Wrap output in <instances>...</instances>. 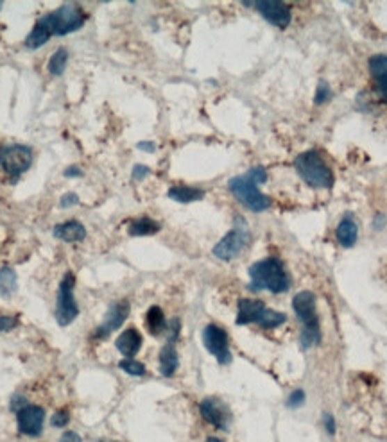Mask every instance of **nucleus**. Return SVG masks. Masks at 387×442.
<instances>
[{
  "mask_svg": "<svg viewBox=\"0 0 387 442\" xmlns=\"http://www.w3.org/2000/svg\"><path fill=\"white\" fill-rule=\"evenodd\" d=\"M18 326L17 315H0V332H11Z\"/></svg>",
  "mask_w": 387,
  "mask_h": 442,
  "instance_id": "c85d7f7f",
  "label": "nucleus"
},
{
  "mask_svg": "<svg viewBox=\"0 0 387 442\" xmlns=\"http://www.w3.org/2000/svg\"><path fill=\"white\" fill-rule=\"evenodd\" d=\"M43 421H45V410L36 405H27L17 414V423L20 434L29 437H38L43 432Z\"/></svg>",
  "mask_w": 387,
  "mask_h": 442,
  "instance_id": "9b49d317",
  "label": "nucleus"
},
{
  "mask_svg": "<svg viewBox=\"0 0 387 442\" xmlns=\"http://www.w3.org/2000/svg\"><path fill=\"white\" fill-rule=\"evenodd\" d=\"M332 97V92H330V86L327 85V83H320L318 85V90H315V104H324V102L328 101V99Z\"/></svg>",
  "mask_w": 387,
  "mask_h": 442,
  "instance_id": "cd10ccee",
  "label": "nucleus"
},
{
  "mask_svg": "<svg viewBox=\"0 0 387 442\" xmlns=\"http://www.w3.org/2000/svg\"><path fill=\"white\" fill-rule=\"evenodd\" d=\"M117 349H119L120 353L124 355V357H135L138 351H140L142 348V335L138 330H135V328H128L126 332H122L119 335V339H117L115 342Z\"/></svg>",
  "mask_w": 387,
  "mask_h": 442,
  "instance_id": "a211bd4d",
  "label": "nucleus"
},
{
  "mask_svg": "<svg viewBox=\"0 0 387 442\" xmlns=\"http://www.w3.org/2000/svg\"><path fill=\"white\" fill-rule=\"evenodd\" d=\"M294 165H296L299 178H302L308 187L321 188V190L332 188V167L324 162V158L321 156L318 151H306V153H302L296 158Z\"/></svg>",
  "mask_w": 387,
  "mask_h": 442,
  "instance_id": "f03ea898",
  "label": "nucleus"
},
{
  "mask_svg": "<svg viewBox=\"0 0 387 442\" xmlns=\"http://www.w3.org/2000/svg\"><path fill=\"white\" fill-rule=\"evenodd\" d=\"M67 63H68V51L67 49H58V51L52 54L51 61H49V72L52 76H63V72L67 70Z\"/></svg>",
  "mask_w": 387,
  "mask_h": 442,
  "instance_id": "a878e982",
  "label": "nucleus"
},
{
  "mask_svg": "<svg viewBox=\"0 0 387 442\" xmlns=\"http://www.w3.org/2000/svg\"><path fill=\"white\" fill-rule=\"evenodd\" d=\"M323 421H324V428H327L328 434L330 435L336 434V419L332 417V414H324Z\"/></svg>",
  "mask_w": 387,
  "mask_h": 442,
  "instance_id": "e433bc0d",
  "label": "nucleus"
},
{
  "mask_svg": "<svg viewBox=\"0 0 387 442\" xmlns=\"http://www.w3.org/2000/svg\"><path fill=\"white\" fill-rule=\"evenodd\" d=\"M253 290H267L272 294H283L289 290L290 278L278 258L260 260L249 267Z\"/></svg>",
  "mask_w": 387,
  "mask_h": 442,
  "instance_id": "f257e3e1",
  "label": "nucleus"
},
{
  "mask_svg": "<svg viewBox=\"0 0 387 442\" xmlns=\"http://www.w3.org/2000/svg\"><path fill=\"white\" fill-rule=\"evenodd\" d=\"M287 323V315L286 314H281V312H277V310H269V308H265L264 312H262V315H260V319H258V326L260 328H264V330H272V328H278L281 326V324H286Z\"/></svg>",
  "mask_w": 387,
  "mask_h": 442,
  "instance_id": "393cba45",
  "label": "nucleus"
},
{
  "mask_svg": "<svg viewBox=\"0 0 387 442\" xmlns=\"http://www.w3.org/2000/svg\"><path fill=\"white\" fill-rule=\"evenodd\" d=\"M136 147H138L140 151H147V153H154V149H156L153 142H140Z\"/></svg>",
  "mask_w": 387,
  "mask_h": 442,
  "instance_id": "ea45409f",
  "label": "nucleus"
},
{
  "mask_svg": "<svg viewBox=\"0 0 387 442\" xmlns=\"http://www.w3.org/2000/svg\"><path fill=\"white\" fill-rule=\"evenodd\" d=\"M256 8L262 17L272 24V26L280 27V29H286L290 24V9L286 2H280V0H269V2H256L253 4Z\"/></svg>",
  "mask_w": 387,
  "mask_h": 442,
  "instance_id": "f8f14e48",
  "label": "nucleus"
},
{
  "mask_svg": "<svg viewBox=\"0 0 387 442\" xmlns=\"http://www.w3.org/2000/svg\"><path fill=\"white\" fill-rule=\"evenodd\" d=\"M169 199L176 201V203H196L204 197V190L196 187H185V185H176L167 192Z\"/></svg>",
  "mask_w": 387,
  "mask_h": 442,
  "instance_id": "412c9836",
  "label": "nucleus"
},
{
  "mask_svg": "<svg viewBox=\"0 0 387 442\" xmlns=\"http://www.w3.org/2000/svg\"><path fill=\"white\" fill-rule=\"evenodd\" d=\"M384 224H386V217L379 213V215H377V217H374V221H373V228H374V230H382Z\"/></svg>",
  "mask_w": 387,
  "mask_h": 442,
  "instance_id": "a19ab883",
  "label": "nucleus"
},
{
  "mask_svg": "<svg viewBox=\"0 0 387 442\" xmlns=\"http://www.w3.org/2000/svg\"><path fill=\"white\" fill-rule=\"evenodd\" d=\"M145 326L149 330L151 335H160L167 330V321L165 314L160 306H151L145 315Z\"/></svg>",
  "mask_w": 387,
  "mask_h": 442,
  "instance_id": "4be33fe9",
  "label": "nucleus"
},
{
  "mask_svg": "<svg viewBox=\"0 0 387 442\" xmlns=\"http://www.w3.org/2000/svg\"><path fill=\"white\" fill-rule=\"evenodd\" d=\"M2 6H4V4H2V2H0V9H2Z\"/></svg>",
  "mask_w": 387,
  "mask_h": 442,
  "instance_id": "37998d69",
  "label": "nucleus"
},
{
  "mask_svg": "<svg viewBox=\"0 0 387 442\" xmlns=\"http://www.w3.org/2000/svg\"><path fill=\"white\" fill-rule=\"evenodd\" d=\"M68 423H70V414L67 410H60V412H56L54 417H52V426L54 428H65Z\"/></svg>",
  "mask_w": 387,
  "mask_h": 442,
  "instance_id": "c756f323",
  "label": "nucleus"
},
{
  "mask_svg": "<svg viewBox=\"0 0 387 442\" xmlns=\"http://www.w3.org/2000/svg\"><path fill=\"white\" fill-rule=\"evenodd\" d=\"M128 315H129V303L128 301L115 303V305L111 306L110 310H108L106 317H104L101 326L95 330V337H97V339H106L111 332H115V330H119V328L122 326L124 321L128 319Z\"/></svg>",
  "mask_w": 387,
  "mask_h": 442,
  "instance_id": "ddd939ff",
  "label": "nucleus"
},
{
  "mask_svg": "<svg viewBox=\"0 0 387 442\" xmlns=\"http://www.w3.org/2000/svg\"><path fill=\"white\" fill-rule=\"evenodd\" d=\"M63 174H65V178H81L83 170L79 169L77 165H72V167H68V169L65 170Z\"/></svg>",
  "mask_w": 387,
  "mask_h": 442,
  "instance_id": "4c0bfd02",
  "label": "nucleus"
},
{
  "mask_svg": "<svg viewBox=\"0 0 387 442\" xmlns=\"http://www.w3.org/2000/svg\"><path fill=\"white\" fill-rule=\"evenodd\" d=\"M303 403H305V392H303L302 389L294 391L293 394L289 396V400H287V407H290V408H298V407H302Z\"/></svg>",
  "mask_w": 387,
  "mask_h": 442,
  "instance_id": "7c9ffc66",
  "label": "nucleus"
},
{
  "mask_svg": "<svg viewBox=\"0 0 387 442\" xmlns=\"http://www.w3.org/2000/svg\"><path fill=\"white\" fill-rule=\"evenodd\" d=\"M18 290V276L15 269L2 267L0 269V296L11 298Z\"/></svg>",
  "mask_w": 387,
  "mask_h": 442,
  "instance_id": "b1692460",
  "label": "nucleus"
},
{
  "mask_svg": "<svg viewBox=\"0 0 387 442\" xmlns=\"http://www.w3.org/2000/svg\"><path fill=\"white\" fill-rule=\"evenodd\" d=\"M47 20L52 27L54 36H65V34L76 33L85 24L83 9L76 4H63L56 11L47 15Z\"/></svg>",
  "mask_w": 387,
  "mask_h": 442,
  "instance_id": "0eeeda50",
  "label": "nucleus"
},
{
  "mask_svg": "<svg viewBox=\"0 0 387 442\" xmlns=\"http://www.w3.org/2000/svg\"><path fill=\"white\" fill-rule=\"evenodd\" d=\"M247 176H249L256 185H262L267 181V172H265L262 167H255V169H252L249 172H247Z\"/></svg>",
  "mask_w": 387,
  "mask_h": 442,
  "instance_id": "2f4dec72",
  "label": "nucleus"
},
{
  "mask_svg": "<svg viewBox=\"0 0 387 442\" xmlns=\"http://www.w3.org/2000/svg\"><path fill=\"white\" fill-rule=\"evenodd\" d=\"M249 244V231H247V224L242 222V226L238 224L237 217V226L228 235L221 238V242L213 247V256H217L219 260H224V262H230V260L237 258L240 253L244 251Z\"/></svg>",
  "mask_w": 387,
  "mask_h": 442,
  "instance_id": "6e6552de",
  "label": "nucleus"
},
{
  "mask_svg": "<svg viewBox=\"0 0 387 442\" xmlns=\"http://www.w3.org/2000/svg\"><path fill=\"white\" fill-rule=\"evenodd\" d=\"M228 187H230V192L235 196V199L244 204L247 210L260 213L271 208V199L258 190V185L247 174L230 179Z\"/></svg>",
  "mask_w": 387,
  "mask_h": 442,
  "instance_id": "20e7f679",
  "label": "nucleus"
},
{
  "mask_svg": "<svg viewBox=\"0 0 387 442\" xmlns=\"http://www.w3.org/2000/svg\"><path fill=\"white\" fill-rule=\"evenodd\" d=\"M60 442H83V439L76 434V432H65L61 435Z\"/></svg>",
  "mask_w": 387,
  "mask_h": 442,
  "instance_id": "58836bf2",
  "label": "nucleus"
},
{
  "mask_svg": "<svg viewBox=\"0 0 387 442\" xmlns=\"http://www.w3.org/2000/svg\"><path fill=\"white\" fill-rule=\"evenodd\" d=\"M54 238H60L63 242L68 244H77V242H83L86 238V230L85 226L81 222L77 221H67V222H61L54 228L52 231Z\"/></svg>",
  "mask_w": 387,
  "mask_h": 442,
  "instance_id": "dca6fc26",
  "label": "nucleus"
},
{
  "mask_svg": "<svg viewBox=\"0 0 387 442\" xmlns=\"http://www.w3.org/2000/svg\"><path fill=\"white\" fill-rule=\"evenodd\" d=\"M267 306L260 299H240L238 301V314H237V324L238 326H246V324H256L260 319L262 312Z\"/></svg>",
  "mask_w": 387,
  "mask_h": 442,
  "instance_id": "2eb2a0df",
  "label": "nucleus"
},
{
  "mask_svg": "<svg viewBox=\"0 0 387 442\" xmlns=\"http://www.w3.org/2000/svg\"><path fill=\"white\" fill-rule=\"evenodd\" d=\"M179 330H181V324H179V319H172V323H170L169 326V342L170 344H174L176 340H178L179 337Z\"/></svg>",
  "mask_w": 387,
  "mask_h": 442,
  "instance_id": "f704fd0d",
  "label": "nucleus"
},
{
  "mask_svg": "<svg viewBox=\"0 0 387 442\" xmlns=\"http://www.w3.org/2000/svg\"><path fill=\"white\" fill-rule=\"evenodd\" d=\"M27 398H24V396H15L13 400H11V410L13 412H20L22 408H26L27 407Z\"/></svg>",
  "mask_w": 387,
  "mask_h": 442,
  "instance_id": "c9c22d12",
  "label": "nucleus"
},
{
  "mask_svg": "<svg viewBox=\"0 0 387 442\" xmlns=\"http://www.w3.org/2000/svg\"><path fill=\"white\" fill-rule=\"evenodd\" d=\"M206 442H222V441H221V439H217V437H210Z\"/></svg>",
  "mask_w": 387,
  "mask_h": 442,
  "instance_id": "79ce46f5",
  "label": "nucleus"
},
{
  "mask_svg": "<svg viewBox=\"0 0 387 442\" xmlns=\"http://www.w3.org/2000/svg\"><path fill=\"white\" fill-rule=\"evenodd\" d=\"M336 235H337V240H339V244L343 247L355 246V242H357V238H359V226L357 222L354 221L352 215H348V217H345L339 222Z\"/></svg>",
  "mask_w": 387,
  "mask_h": 442,
  "instance_id": "6ab92c4d",
  "label": "nucleus"
},
{
  "mask_svg": "<svg viewBox=\"0 0 387 442\" xmlns=\"http://www.w3.org/2000/svg\"><path fill=\"white\" fill-rule=\"evenodd\" d=\"M51 36H54V34H52V27L47 20V15H45L36 22V26L33 27V31L26 38V47L31 51H36V49L43 47L51 40Z\"/></svg>",
  "mask_w": 387,
  "mask_h": 442,
  "instance_id": "f3484780",
  "label": "nucleus"
},
{
  "mask_svg": "<svg viewBox=\"0 0 387 442\" xmlns=\"http://www.w3.org/2000/svg\"><path fill=\"white\" fill-rule=\"evenodd\" d=\"M119 367L126 374H131V376H144L145 374V366L142 362H136L133 358H124L119 362Z\"/></svg>",
  "mask_w": 387,
  "mask_h": 442,
  "instance_id": "bb28decb",
  "label": "nucleus"
},
{
  "mask_svg": "<svg viewBox=\"0 0 387 442\" xmlns=\"http://www.w3.org/2000/svg\"><path fill=\"white\" fill-rule=\"evenodd\" d=\"M179 366V358H178V351H176L174 344H167L163 346V349L160 351V373L167 378L174 376V373L178 371Z\"/></svg>",
  "mask_w": 387,
  "mask_h": 442,
  "instance_id": "aec40b11",
  "label": "nucleus"
},
{
  "mask_svg": "<svg viewBox=\"0 0 387 442\" xmlns=\"http://www.w3.org/2000/svg\"><path fill=\"white\" fill-rule=\"evenodd\" d=\"M293 308L303 324L302 346L303 349H311L312 346L321 342L320 319H318V308H315V296L308 290L294 296Z\"/></svg>",
  "mask_w": 387,
  "mask_h": 442,
  "instance_id": "7ed1b4c3",
  "label": "nucleus"
},
{
  "mask_svg": "<svg viewBox=\"0 0 387 442\" xmlns=\"http://www.w3.org/2000/svg\"><path fill=\"white\" fill-rule=\"evenodd\" d=\"M33 165V149L22 144H8L0 147V167L8 176L18 179Z\"/></svg>",
  "mask_w": 387,
  "mask_h": 442,
  "instance_id": "423d86ee",
  "label": "nucleus"
},
{
  "mask_svg": "<svg viewBox=\"0 0 387 442\" xmlns=\"http://www.w3.org/2000/svg\"><path fill=\"white\" fill-rule=\"evenodd\" d=\"M203 344L208 349V353L215 357V360L222 366L231 362V351H230V339L228 333L222 330L217 324H208L203 330Z\"/></svg>",
  "mask_w": 387,
  "mask_h": 442,
  "instance_id": "1a4fd4ad",
  "label": "nucleus"
},
{
  "mask_svg": "<svg viewBox=\"0 0 387 442\" xmlns=\"http://www.w3.org/2000/svg\"><path fill=\"white\" fill-rule=\"evenodd\" d=\"M199 410L204 421L219 430H228L231 423L230 408L226 407L219 398H204L199 405Z\"/></svg>",
  "mask_w": 387,
  "mask_h": 442,
  "instance_id": "9d476101",
  "label": "nucleus"
},
{
  "mask_svg": "<svg viewBox=\"0 0 387 442\" xmlns=\"http://www.w3.org/2000/svg\"><path fill=\"white\" fill-rule=\"evenodd\" d=\"M368 67H370L371 79L374 81V88L380 97L387 102V56H371Z\"/></svg>",
  "mask_w": 387,
  "mask_h": 442,
  "instance_id": "4468645a",
  "label": "nucleus"
},
{
  "mask_svg": "<svg viewBox=\"0 0 387 442\" xmlns=\"http://www.w3.org/2000/svg\"><path fill=\"white\" fill-rule=\"evenodd\" d=\"M149 174H151L149 167L135 165V169H133V179H135V181H142V179H145Z\"/></svg>",
  "mask_w": 387,
  "mask_h": 442,
  "instance_id": "72a5a7b5",
  "label": "nucleus"
},
{
  "mask_svg": "<svg viewBox=\"0 0 387 442\" xmlns=\"http://www.w3.org/2000/svg\"><path fill=\"white\" fill-rule=\"evenodd\" d=\"M113 442H117V441H113Z\"/></svg>",
  "mask_w": 387,
  "mask_h": 442,
  "instance_id": "c03bdc74",
  "label": "nucleus"
},
{
  "mask_svg": "<svg viewBox=\"0 0 387 442\" xmlns=\"http://www.w3.org/2000/svg\"><path fill=\"white\" fill-rule=\"evenodd\" d=\"M162 230V226L158 224L156 221L149 217H142V219H136L129 224V235L131 237H151V235L158 233V231Z\"/></svg>",
  "mask_w": 387,
  "mask_h": 442,
  "instance_id": "5701e85b",
  "label": "nucleus"
},
{
  "mask_svg": "<svg viewBox=\"0 0 387 442\" xmlns=\"http://www.w3.org/2000/svg\"><path fill=\"white\" fill-rule=\"evenodd\" d=\"M77 204H79V196H77V194H74V192H68V194H65V196L61 197V201H60L61 208H72V206H77Z\"/></svg>",
  "mask_w": 387,
  "mask_h": 442,
  "instance_id": "473e14b6",
  "label": "nucleus"
},
{
  "mask_svg": "<svg viewBox=\"0 0 387 442\" xmlns=\"http://www.w3.org/2000/svg\"><path fill=\"white\" fill-rule=\"evenodd\" d=\"M74 289H76V278H74L72 272H67L60 283L58 296H56L54 317L60 326L72 324L79 315V305H77L76 296H74Z\"/></svg>",
  "mask_w": 387,
  "mask_h": 442,
  "instance_id": "39448f33",
  "label": "nucleus"
}]
</instances>
